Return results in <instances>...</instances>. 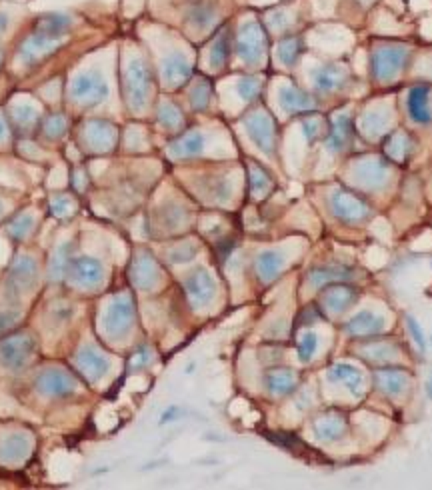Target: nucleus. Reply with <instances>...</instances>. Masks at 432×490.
Segmentation results:
<instances>
[{
  "label": "nucleus",
  "instance_id": "f257e3e1",
  "mask_svg": "<svg viewBox=\"0 0 432 490\" xmlns=\"http://www.w3.org/2000/svg\"><path fill=\"white\" fill-rule=\"evenodd\" d=\"M408 56H410V50L407 47H398V44H393V47H383V49H376L372 52V76L378 80V82H390L395 80L398 73L407 66Z\"/></svg>",
  "mask_w": 432,
  "mask_h": 490
},
{
  "label": "nucleus",
  "instance_id": "f03ea898",
  "mask_svg": "<svg viewBox=\"0 0 432 490\" xmlns=\"http://www.w3.org/2000/svg\"><path fill=\"white\" fill-rule=\"evenodd\" d=\"M236 52L247 64H259L266 52V35L257 20H248L240 26L236 38Z\"/></svg>",
  "mask_w": 432,
  "mask_h": 490
},
{
  "label": "nucleus",
  "instance_id": "7ed1b4c3",
  "mask_svg": "<svg viewBox=\"0 0 432 490\" xmlns=\"http://www.w3.org/2000/svg\"><path fill=\"white\" fill-rule=\"evenodd\" d=\"M150 85H152V78H150L149 66L142 61H132L126 68V80H124V86H126V100L130 104V109L135 111H140L147 100H149Z\"/></svg>",
  "mask_w": 432,
  "mask_h": 490
},
{
  "label": "nucleus",
  "instance_id": "20e7f679",
  "mask_svg": "<svg viewBox=\"0 0 432 490\" xmlns=\"http://www.w3.org/2000/svg\"><path fill=\"white\" fill-rule=\"evenodd\" d=\"M331 209L334 216L346 224H358L371 216V207L360 196L352 195L345 188L334 190L331 196Z\"/></svg>",
  "mask_w": 432,
  "mask_h": 490
},
{
  "label": "nucleus",
  "instance_id": "39448f33",
  "mask_svg": "<svg viewBox=\"0 0 432 490\" xmlns=\"http://www.w3.org/2000/svg\"><path fill=\"white\" fill-rule=\"evenodd\" d=\"M245 126H247V133L252 138V142L264 154L272 157L276 150V124L271 116L264 112H254L245 118Z\"/></svg>",
  "mask_w": 432,
  "mask_h": 490
},
{
  "label": "nucleus",
  "instance_id": "423d86ee",
  "mask_svg": "<svg viewBox=\"0 0 432 490\" xmlns=\"http://www.w3.org/2000/svg\"><path fill=\"white\" fill-rule=\"evenodd\" d=\"M70 94L78 102L85 104H100L106 94H109V86L102 80V76L97 73H85L76 76L75 82L70 86Z\"/></svg>",
  "mask_w": 432,
  "mask_h": 490
},
{
  "label": "nucleus",
  "instance_id": "0eeeda50",
  "mask_svg": "<svg viewBox=\"0 0 432 490\" xmlns=\"http://www.w3.org/2000/svg\"><path fill=\"white\" fill-rule=\"evenodd\" d=\"M35 350V341L26 334H14L0 343V362L6 368H20Z\"/></svg>",
  "mask_w": 432,
  "mask_h": 490
},
{
  "label": "nucleus",
  "instance_id": "6e6552de",
  "mask_svg": "<svg viewBox=\"0 0 432 490\" xmlns=\"http://www.w3.org/2000/svg\"><path fill=\"white\" fill-rule=\"evenodd\" d=\"M408 116L412 123L420 126L432 124V109H431V88L426 85H416L410 88L407 97Z\"/></svg>",
  "mask_w": 432,
  "mask_h": 490
},
{
  "label": "nucleus",
  "instance_id": "1a4fd4ad",
  "mask_svg": "<svg viewBox=\"0 0 432 490\" xmlns=\"http://www.w3.org/2000/svg\"><path fill=\"white\" fill-rule=\"evenodd\" d=\"M68 274L78 286L92 288V286H99L100 281H102V264L97 258H73L68 262Z\"/></svg>",
  "mask_w": 432,
  "mask_h": 490
},
{
  "label": "nucleus",
  "instance_id": "9d476101",
  "mask_svg": "<svg viewBox=\"0 0 432 490\" xmlns=\"http://www.w3.org/2000/svg\"><path fill=\"white\" fill-rule=\"evenodd\" d=\"M58 44H61V40H56V38H50L47 35H40V32H32L25 40V44L20 47V59H23L25 64H35L40 59L52 54Z\"/></svg>",
  "mask_w": 432,
  "mask_h": 490
},
{
  "label": "nucleus",
  "instance_id": "9b49d317",
  "mask_svg": "<svg viewBox=\"0 0 432 490\" xmlns=\"http://www.w3.org/2000/svg\"><path fill=\"white\" fill-rule=\"evenodd\" d=\"M135 319V307L132 300L128 296H121L118 300H114L106 312V331L111 334H121L124 332Z\"/></svg>",
  "mask_w": 432,
  "mask_h": 490
},
{
  "label": "nucleus",
  "instance_id": "f8f14e48",
  "mask_svg": "<svg viewBox=\"0 0 432 490\" xmlns=\"http://www.w3.org/2000/svg\"><path fill=\"white\" fill-rule=\"evenodd\" d=\"M354 140V123L348 114H338L333 121L331 133L326 138V148L331 152H342Z\"/></svg>",
  "mask_w": 432,
  "mask_h": 490
},
{
  "label": "nucleus",
  "instance_id": "ddd939ff",
  "mask_svg": "<svg viewBox=\"0 0 432 490\" xmlns=\"http://www.w3.org/2000/svg\"><path fill=\"white\" fill-rule=\"evenodd\" d=\"M358 298V290L352 288V286H345L340 282L333 284L331 288H326L322 293V307L326 308L328 312H345L346 308L352 307L357 302Z\"/></svg>",
  "mask_w": 432,
  "mask_h": 490
},
{
  "label": "nucleus",
  "instance_id": "4468645a",
  "mask_svg": "<svg viewBox=\"0 0 432 490\" xmlns=\"http://www.w3.org/2000/svg\"><path fill=\"white\" fill-rule=\"evenodd\" d=\"M190 74H192V66H190V62L186 61L185 54H180V52H174L162 62V80H164V85L171 86V88L185 85L186 80L190 78Z\"/></svg>",
  "mask_w": 432,
  "mask_h": 490
},
{
  "label": "nucleus",
  "instance_id": "2eb2a0df",
  "mask_svg": "<svg viewBox=\"0 0 432 490\" xmlns=\"http://www.w3.org/2000/svg\"><path fill=\"white\" fill-rule=\"evenodd\" d=\"M38 391L49 396H64L75 391L76 384L70 374L61 372V370H47L42 372L37 380Z\"/></svg>",
  "mask_w": 432,
  "mask_h": 490
},
{
  "label": "nucleus",
  "instance_id": "dca6fc26",
  "mask_svg": "<svg viewBox=\"0 0 432 490\" xmlns=\"http://www.w3.org/2000/svg\"><path fill=\"white\" fill-rule=\"evenodd\" d=\"M346 80H348V71L340 64H324L314 71V86L319 92H324V94L342 88Z\"/></svg>",
  "mask_w": 432,
  "mask_h": 490
},
{
  "label": "nucleus",
  "instance_id": "f3484780",
  "mask_svg": "<svg viewBox=\"0 0 432 490\" xmlns=\"http://www.w3.org/2000/svg\"><path fill=\"white\" fill-rule=\"evenodd\" d=\"M185 286L188 298H190L192 305H197V307L206 305L210 298H212V294H214V282H212V278H210V274L206 270H197V272H192V274L186 278Z\"/></svg>",
  "mask_w": 432,
  "mask_h": 490
},
{
  "label": "nucleus",
  "instance_id": "a211bd4d",
  "mask_svg": "<svg viewBox=\"0 0 432 490\" xmlns=\"http://www.w3.org/2000/svg\"><path fill=\"white\" fill-rule=\"evenodd\" d=\"M384 326H386V322L383 317H376L374 312L362 310L346 322L345 329L350 336H374V334L383 332Z\"/></svg>",
  "mask_w": 432,
  "mask_h": 490
},
{
  "label": "nucleus",
  "instance_id": "6ab92c4d",
  "mask_svg": "<svg viewBox=\"0 0 432 490\" xmlns=\"http://www.w3.org/2000/svg\"><path fill=\"white\" fill-rule=\"evenodd\" d=\"M37 281V262L32 258L20 257L14 260L11 274H8V284L16 293H23L32 282Z\"/></svg>",
  "mask_w": 432,
  "mask_h": 490
},
{
  "label": "nucleus",
  "instance_id": "aec40b11",
  "mask_svg": "<svg viewBox=\"0 0 432 490\" xmlns=\"http://www.w3.org/2000/svg\"><path fill=\"white\" fill-rule=\"evenodd\" d=\"M354 270L345 264H326V267H319L312 269L309 274V282L312 286L321 288L326 284H336V282H345L348 278H352Z\"/></svg>",
  "mask_w": 432,
  "mask_h": 490
},
{
  "label": "nucleus",
  "instance_id": "412c9836",
  "mask_svg": "<svg viewBox=\"0 0 432 490\" xmlns=\"http://www.w3.org/2000/svg\"><path fill=\"white\" fill-rule=\"evenodd\" d=\"M328 379L334 380V382L345 384L346 388L352 392L354 396H362V392H364V376H362V372H360L357 367H352V365H346V362L334 365V367L328 370Z\"/></svg>",
  "mask_w": 432,
  "mask_h": 490
},
{
  "label": "nucleus",
  "instance_id": "4be33fe9",
  "mask_svg": "<svg viewBox=\"0 0 432 490\" xmlns=\"http://www.w3.org/2000/svg\"><path fill=\"white\" fill-rule=\"evenodd\" d=\"M278 100H280L283 111L288 112V114L309 112L314 109V100L297 86H283L280 92H278Z\"/></svg>",
  "mask_w": 432,
  "mask_h": 490
},
{
  "label": "nucleus",
  "instance_id": "5701e85b",
  "mask_svg": "<svg viewBox=\"0 0 432 490\" xmlns=\"http://www.w3.org/2000/svg\"><path fill=\"white\" fill-rule=\"evenodd\" d=\"M386 164L378 159L362 160V164L357 166L358 183H362L366 188H381L386 183Z\"/></svg>",
  "mask_w": 432,
  "mask_h": 490
},
{
  "label": "nucleus",
  "instance_id": "b1692460",
  "mask_svg": "<svg viewBox=\"0 0 432 490\" xmlns=\"http://www.w3.org/2000/svg\"><path fill=\"white\" fill-rule=\"evenodd\" d=\"M70 25H73V20H70V16H68V14L50 13L38 18L35 32H40V35H47V37L50 38L62 40L64 35L68 32Z\"/></svg>",
  "mask_w": 432,
  "mask_h": 490
},
{
  "label": "nucleus",
  "instance_id": "393cba45",
  "mask_svg": "<svg viewBox=\"0 0 432 490\" xmlns=\"http://www.w3.org/2000/svg\"><path fill=\"white\" fill-rule=\"evenodd\" d=\"M204 148V136L198 130H190L180 138H176L171 145V157L173 159H192L202 152Z\"/></svg>",
  "mask_w": 432,
  "mask_h": 490
},
{
  "label": "nucleus",
  "instance_id": "a878e982",
  "mask_svg": "<svg viewBox=\"0 0 432 490\" xmlns=\"http://www.w3.org/2000/svg\"><path fill=\"white\" fill-rule=\"evenodd\" d=\"M314 432L316 436L324 442L338 441L346 432V420L340 415H326L314 422Z\"/></svg>",
  "mask_w": 432,
  "mask_h": 490
},
{
  "label": "nucleus",
  "instance_id": "bb28decb",
  "mask_svg": "<svg viewBox=\"0 0 432 490\" xmlns=\"http://www.w3.org/2000/svg\"><path fill=\"white\" fill-rule=\"evenodd\" d=\"M408 374L400 368H384L376 372V386H381V391L396 396L407 388Z\"/></svg>",
  "mask_w": 432,
  "mask_h": 490
},
{
  "label": "nucleus",
  "instance_id": "cd10ccee",
  "mask_svg": "<svg viewBox=\"0 0 432 490\" xmlns=\"http://www.w3.org/2000/svg\"><path fill=\"white\" fill-rule=\"evenodd\" d=\"M384 152L395 162H405L412 152V140L407 133H393L384 140Z\"/></svg>",
  "mask_w": 432,
  "mask_h": 490
},
{
  "label": "nucleus",
  "instance_id": "c85d7f7f",
  "mask_svg": "<svg viewBox=\"0 0 432 490\" xmlns=\"http://www.w3.org/2000/svg\"><path fill=\"white\" fill-rule=\"evenodd\" d=\"M186 20H188V25L192 26V28L204 30V28H209V26L216 20V6L210 4V2L192 4L188 14H186Z\"/></svg>",
  "mask_w": 432,
  "mask_h": 490
},
{
  "label": "nucleus",
  "instance_id": "c756f323",
  "mask_svg": "<svg viewBox=\"0 0 432 490\" xmlns=\"http://www.w3.org/2000/svg\"><path fill=\"white\" fill-rule=\"evenodd\" d=\"M78 365H80V368L87 372L88 376H92V379H100V376L106 372V368H109L106 358L100 355V353H97V350H92V348L80 350V355H78Z\"/></svg>",
  "mask_w": 432,
  "mask_h": 490
},
{
  "label": "nucleus",
  "instance_id": "7c9ffc66",
  "mask_svg": "<svg viewBox=\"0 0 432 490\" xmlns=\"http://www.w3.org/2000/svg\"><path fill=\"white\" fill-rule=\"evenodd\" d=\"M284 258L276 250H266L262 252L257 260V270H259L262 281H272L274 276H278V272L283 270Z\"/></svg>",
  "mask_w": 432,
  "mask_h": 490
},
{
  "label": "nucleus",
  "instance_id": "2f4dec72",
  "mask_svg": "<svg viewBox=\"0 0 432 490\" xmlns=\"http://www.w3.org/2000/svg\"><path fill=\"white\" fill-rule=\"evenodd\" d=\"M28 453V441L23 434H13L8 439H4V442L0 444V460L4 463H14L25 458Z\"/></svg>",
  "mask_w": 432,
  "mask_h": 490
},
{
  "label": "nucleus",
  "instance_id": "473e14b6",
  "mask_svg": "<svg viewBox=\"0 0 432 490\" xmlns=\"http://www.w3.org/2000/svg\"><path fill=\"white\" fill-rule=\"evenodd\" d=\"M297 374L290 372V370H274L266 376V386L272 394H288L290 391H295L297 386Z\"/></svg>",
  "mask_w": 432,
  "mask_h": 490
},
{
  "label": "nucleus",
  "instance_id": "72a5a7b5",
  "mask_svg": "<svg viewBox=\"0 0 432 490\" xmlns=\"http://www.w3.org/2000/svg\"><path fill=\"white\" fill-rule=\"evenodd\" d=\"M302 52H304V44H302V40L298 37H286L278 44V61L283 62L284 66H295L298 62V59L302 56Z\"/></svg>",
  "mask_w": 432,
  "mask_h": 490
},
{
  "label": "nucleus",
  "instance_id": "f704fd0d",
  "mask_svg": "<svg viewBox=\"0 0 432 490\" xmlns=\"http://www.w3.org/2000/svg\"><path fill=\"white\" fill-rule=\"evenodd\" d=\"M230 47H233L230 32H228V30H223V32L216 37V40H214L212 49H210V64H212L214 68H223L224 64H226L228 56H230Z\"/></svg>",
  "mask_w": 432,
  "mask_h": 490
},
{
  "label": "nucleus",
  "instance_id": "c9c22d12",
  "mask_svg": "<svg viewBox=\"0 0 432 490\" xmlns=\"http://www.w3.org/2000/svg\"><path fill=\"white\" fill-rule=\"evenodd\" d=\"M88 140H90V145H94V148H99V150L109 148L114 142V130H112L109 124L94 123L90 126Z\"/></svg>",
  "mask_w": 432,
  "mask_h": 490
},
{
  "label": "nucleus",
  "instance_id": "e433bc0d",
  "mask_svg": "<svg viewBox=\"0 0 432 490\" xmlns=\"http://www.w3.org/2000/svg\"><path fill=\"white\" fill-rule=\"evenodd\" d=\"M250 188L257 196H264L272 188V180L269 172L260 169L259 164L250 166Z\"/></svg>",
  "mask_w": 432,
  "mask_h": 490
},
{
  "label": "nucleus",
  "instance_id": "4c0bfd02",
  "mask_svg": "<svg viewBox=\"0 0 432 490\" xmlns=\"http://www.w3.org/2000/svg\"><path fill=\"white\" fill-rule=\"evenodd\" d=\"M159 123L164 128H168V130H176V128L183 126V114H180V111L174 104L164 102V104H161V109H159Z\"/></svg>",
  "mask_w": 432,
  "mask_h": 490
},
{
  "label": "nucleus",
  "instance_id": "58836bf2",
  "mask_svg": "<svg viewBox=\"0 0 432 490\" xmlns=\"http://www.w3.org/2000/svg\"><path fill=\"white\" fill-rule=\"evenodd\" d=\"M136 284L138 286H142V288H149V286H152L154 282H156V270H154V264L150 262V260H147V258H142L138 264H136Z\"/></svg>",
  "mask_w": 432,
  "mask_h": 490
},
{
  "label": "nucleus",
  "instance_id": "ea45409f",
  "mask_svg": "<svg viewBox=\"0 0 432 490\" xmlns=\"http://www.w3.org/2000/svg\"><path fill=\"white\" fill-rule=\"evenodd\" d=\"M210 94H212V90H210L209 82H206V80L198 82V85L192 88V92H190V102H192V106H195L197 111H204V109L209 106Z\"/></svg>",
  "mask_w": 432,
  "mask_h": 490
},
{
  "label": "nucleus",
  "instance_id": "a19ab883",
  "mask_svg": "<svg viewBox=\"0 0 432 490\" xmlns=\"http://www.w3.org/2000/svg\"><path fill=\"white\" fill-rule=\"evenodd\" d=\"M316 348H319V338H316V334H314V332H304L302 338H300V343H298V358H300L302 362H309L310 358H312V355L316 353Z\"/></svg>",
  "mask_w": 432,
  "mask_h": 490
},
{
  "label": "nucleus",
  "instance_id": "79ce46f5",
  "mask_svg": "<svg viewBox=\"0 0 432 490\" xmlns=\"http://www.w3.org/2000/svg\"><path fill=\"white\" fill-rule=\"evenodd\" d=\"M384 124H386V116H384L383 112H366L364 116H362V123H360V126H362V130H366L369 135H378V133H383L381 128H383Z\"/></svg>",
  "mask_w": 432,
  "mask_h": 490
},
{
  "label": "nucleus",
  "instance_id": "37998d69",
  "mask_svg": "<svg viewBox=\"0 0 432 490\" xmlns=\"http://www.w3.org/2000/svg\"><path fill=\"white\" fill-rule=\"evenodd\" d=\"M236 90H238V94L245 98V100H254L260 92V80L259 78H252V76L242 78L238 82V86H236Z\"/></svg>",
  "mask_w": 432,
  "mask_h": 490
},
{
  "label": "nucleus",
  "instance_id": "c03bdc74",
  "mask_svg": "<svg viewBox=\"0 0 432 490\" xmlns=\"http://www.w3.org/2000/svg\"><path fill=\"white\" fill-rule=\"evenodd\" d=\"M30 231H32V219H30L28 214L18 216V219L14 222H11V226H8V233L13 234L14 238H25Z\"/></svg>",
  "mask_w": 432,
  "mask_h": 490
},
{
  "label": "nucleus",
  "instance_id": "a18cd8bd",
  "mask_svg": "<svg viewBox=\"0 0 432 490\" xmlns=\"http://www.w3.org/2000/svg\"><path fill=\"white\" fill-rule=\"evenodd\" d=\"M44 128H47V135H49L50 138H56V136H61L62 133L66 130V118L61 116V114H54V116L47 118Z\"/></svg>",
  "mask_w": 432,
  "mask_h": 490
},
{
  "label": "nucleus",
  "instance_id": "49530a36",
  "mask_svg": "<svg viewBox=\"0 0 432 490\" xmlns=\"http://www.w3.org/2000/svg\"><path fill=\"white\" fill-rule=\"evenodd\" d=\"M321 128H322V123L316 118V116H309V118H304L302 121V130H304V136H307V140L309 142H314L316 138H321Z\"/></svg>",
  "mask_w": 432,
  "mask_h": 490
},
{
  "label": "nucleus",
  "instance_id": "de8ad7c7",
  "mask_svg": "<svg viewBox=\"0 0 432 490\" xmlns=\"http://www.w3.org/2000/svg\"><path fill=\"white\" fill-rule=\"evenodd\" d=\"M407 326L410 334H412V338H414V343L419 344L420 350H424L426 348V341H424V332L419 326V322L412 319V317H407Z\"/></svg>",
  "mask_w": 432,
  "mask_h": 490
},
{
  "label": "nucleus",
  "instance_id": "09e8293b",
  "mask_svg": "<svg viewBox=\"0 0 432 490\" xmlns=\"http://www.w3.org/2000/svg\"><path fill=\"white\" fill-rule=\"evenodd\" d=\"M52 212L58 214V216H68V214L73 212V202H70L68 198H64V196L54 198V200H52Z\"/></svg>",
  "mask_w": 432,
  "mask_h": 490
},
{
  "label": "nucleus",
  "instance_id": "8fccbe9b",
  "mask_svg": "<svg viewBox=\"0 0 432 490\" xmlns=\"http://www.w3.org/2000/svg\"><path fill=\"white\" fill-rule=\"evenodd\" d=\"M150 362V350L147 348V346H142V348H138L135 353V356H132V367H147Z\"/></svg>",
  "mask_w": 432,
  "mask_h": 490
},
{
  "label": "nucleus",
  "instance_id": "3c124183",
  "mask_svg": "<svg viewBox=\"0 0 432 490\" xmlns=\"http://www.w3.org/2000/svg\"><path fill=\"white\" fill-rule=\"evenodd\" d=\"M16 312H0V332L6 331V329H11L14 324V320H16Z\"/></svg>",
  "mask_w": 432,
  "mask_h": 490
},
{
  "label": "nucleus",
  "instance_id": "603ef678",
  "mask_svg": "<svg viewBox=\"0 0 432 490\" xmlns=\"http://www.w3.org/2000/svg\"><path fill=\"white\" fill-rule=\"evenodd\" d=\"M178 406H171L164 415H162L161 418V424H166V422H171V420H176V417H178Z\"/></svg>",
  "mask_w": 432,
  "mask_h": 490
},
{
  "label": "nucleus",
  "instance_id": "864d4df0",
  "mask_svg": "<svg viewBox=\"0 0 432 490\" xmlns=\"http://www.w3.org/2000/svg\"><path fill=\"white\" fill-rule=\"evenodd\" d=\"M8 25H11V18L4 13H0V32H4L8 28Z\"/></svg>",
  "mask_w": 432,
  "mask_h": 490
},
{
  "label": "nucleus",
  "instance_id": "5fc2aeb1",
  "mask_svg": "<svg viewBox=\"0 0 432 490\" xmlns=\"http://www.w3.org/2000/svg\"><path fill=\"white\" fill-rule=\"evenodd\" d=\"M6 133H8V130H6V124H4V121L0 118V140H2L4 136H6Z\"/></svg>",
  "mask_w": 432,
  "mask_h": 490
},
{
  "label": "nucleus",
  "instance_id": "6e6d98bb",
  "mask_svg": "<svg viewBox=\"0 0 432 490\" xmlns=\"http://www.w3.org/2000/svg\"><path fill=\"white\" fill-rule=\"evenodd\" d=\"M428 396L432 398V376H431V380H428Z\"/></svg>",
  "mask_w": 432,
  "mask_h": 490
}]
</instances>
